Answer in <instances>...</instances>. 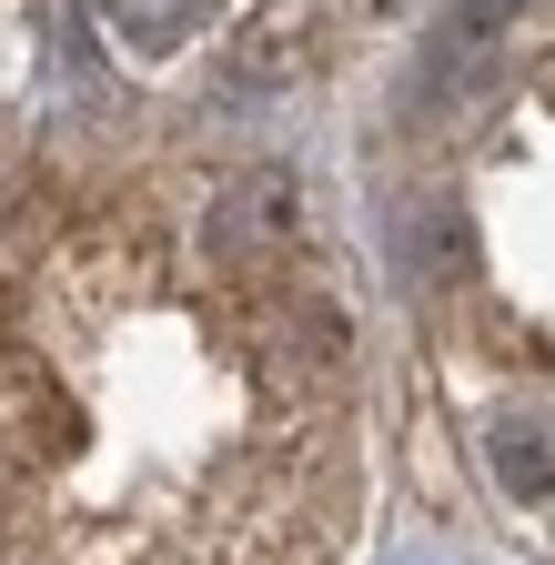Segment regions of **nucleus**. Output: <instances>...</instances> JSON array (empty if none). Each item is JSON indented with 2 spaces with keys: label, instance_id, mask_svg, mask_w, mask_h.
Returning <instances> with one entry per match:
<instances>
[{
  "label": "nucleus",
  "instance_id": "3",
  "mask_svg": "<svg viewBox=\"0 0 555 565\" xmlns=\"http://www.w3.org/2000/svg\"><path fill=\"white\" fill-rule=\"evenodd\" d=\"M111 31L131 51H182L202 31V0H111Z\"/></svg>",
  "mask_w": 555,
  "mask_h": 565
},
{
  "label": "nucleus",
  "instance_id": "1",
  "mask_svg": "<svg viewBox=\"0 0 555 565\" xmlns=\"http://www.w3.org/2000/svg\"><path fill=\"white\" fill-rule=\"evenodd\" d=\"M364 343L293 172L72 141L0 192V565H354Z\"/></svg>",
  "mask_w": 555,
  "mask_h": 565
},
{
  "label": "nucleus",
  "instance_id": "2",
  "mask_svg": "<svg viewBox=\"0 0 555 565\" xmlns=\"http://www.w3.org/2000/svg\"><path fill=\"white\" fill-rule=\"evenodd\" d=\"M384 243L474 494L555 555V0L435 51L384 152Z\"/></svg>",
  "mask_w": 555,
  "mask_h": 565
}]
</instances>
